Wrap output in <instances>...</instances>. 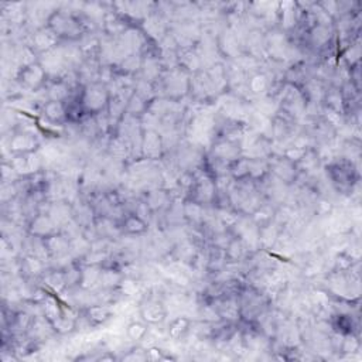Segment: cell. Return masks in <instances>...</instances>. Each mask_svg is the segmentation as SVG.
Instances as JSON below:
<instances>
[{"mask_svg": "<svg viewBox=\"0 0 362 362\" xmlns=\"http://www.w3.org/2000/svg\"><path fill=\"white\" fill-rule=\"evenodd\" d=\"M322 168L335 192L342 197L352 198L354 191L359 187L361 181L359 160H351L335 154L329 163L322 165Z\"/></svg>", "mask_w": 362, "mask_h": 362, "instance_id": "obj_1", "label": "cell"}, {"mask_svg": "<svg viewBox=\"0 0 362 362\" xmlns=\"http://www.w3.org/2000/svg\"><path fill=\"white\" fill-rule=\"evenodd\" d=\"M191 74L184 71L181 66L165 69L156 83L157 96H164L173 102H182L189 96Z\"/></svg>", "mask_w": 362, "mask_h": 362, "instance_id": "obj_2", "label": "cell"}, {"mask_svg": "<svg viewBox=\"0 0 362 362\" xmlns=\"http://www.w3.org/2000/svg\"><path fill=\"white\" fill-rule=\"evenodd\" d=\"M78 98L89 116H96L106 112L109 100L112 98V90L109 85L95 81L79 86Z\"/></svg>", "mask_w": 362, "mask_h": 362, "instance_id": "obj_3", "label": "cell"}, {"mask_svg": "<svg viewBox=\"0 0 362 362\" xmlns=\"http://www.w3.org/2000/svg\"><path fill=\"white\" fill-rule=\"evenodd\" d=\"M42 136L40 134L37 124L33 127L25 126H13L11 134L7 140V150L11 156H21L37 153L41 150Z\"/></svg>", "mask_w": 362, "mask_h": 362, "instance_id": "obj_4", "label": "cell"}, {"mask_svg": "<svg viewBox=\"0 0 362 362\" xmlns=\"http://www.w3.org/2000/svg\"><path fill=\"white\" fill-rule=\"evenodd\" d=\"M14 81L20 85L23 92L41 93L49 82L48 72L40 59H35L27 65L18 66L14 75Z\"/></svg>", "mask_w": 362, "mask_h": 362, "instance_id": "obj_5", "label": "cell"}, {"mask_svg": "<svg viewBox=\"0 0 362 362\" xmlns=\"http://www.w3.org/2000/svg\"><path fill=\"white\" fill-rule=\"evenodd\" d=\"M167 156V147L163 133L156 127H143L139 158L160 163Z\"/></svg>", "mask_w": 362, "mask_h": 362, "instance_id": "obj_6", "label": "cell"}, {"mask_svg": "<svg viewBox=\"0 0 362 362\" xmlns=\"http://www.w3.org/2000/svg\"><path fill=\"white\" fill-rule=\"evenodd\" d=\"M139 315L150 327L161 325L168 315V310L163 297H158V294L153 293L143 294L139 301Z\"/></svg>", "mask_w": 362, "mask_h": 362, "instance_id": "obj_7", "label": "cell"}, {"mask_svg": "<svg viewBox=\"0 0 362 362\" xmlns=\"http://www.w3.org/2000/svg\"><path fill=\"white\" fill-rule=\"evenodd\" d=\"M61 44V40L48 25L30 30V34L24 42V45H27L35 54L37 58L57 49Z\"/></svg>", "mask_w": 362, "mask_h": 362, "instance_id": "obj_8", "label": "cell"}, {"mask_svg": "<svg viewBox=\"0 0 362 362\" xmlns=\"http://www.w3.org/2000/svg\"><path fill=\"white\" fill-rule=\"evenodd\" d=\"M140 198L144 201V204L148 206L154 216L164 214L175 201L173 191L165 185L144 188L140 192Z\"/></svg>", "mask_w": 362, "mask_h": 362, "instance_id": "obj_9", "label": "cell"}, {"mask_svg": "<svg viewBox=\"0 0 362 362\" xmlns=\"http://www.w3.org/2000/svg\"><path fill=\"white\" fill-rule=\"evenodd\" d=\"M61 230V226L47 211H40L34 214L24 225V233L30 238L45 239L47 236Z\"/></svg>", "mask_w": 362, "mask_h": 362, "instance_id": "obj_10", "label": "cell"}, {"mask_svg": "<svg viewBox=\"0 0 362 362\" xmlns=\"http://www.w3.org/2000/svg\"><path fill=\"white\" fill-rule=\"evenodd\" d=\"M276 78L267 69L260 66L257 71H253L246 78V93L250 99H262L266 98L272 89V83Z\"/></svg>", "mask_w": 362, "mask_h": 362, "instance_id": "obj_11", "label": "cell"}, {"mask_svg": "<svg viewBox=\"0 0 362 362\" xmlns=\"http://www.w3.org/2000/svg\"><path fill=\"white\" fill-rule=\"evenodd\" d=\"M81 315L92 329V328L106 325L110 320H113L115 311L112 308V304L105 301H96L81 308Z\"/></svg>", "mask_w": 362, "mask_h": 362, "instance_id": "obj_12", "label": "cell"}, {"mask_svg": "<svg viewBox=\"0 0 362 362\" xmlns=\"http://www.w3.org/2000/svg\"><path fill=\"white\" fill-rule=\"evenodd\" d=\"M119 230L123 238H141L150 230V222L136 212H124L117 221Z\"/></svg>", "mask_w": 362, "mask_h": 362, "instance_id": "obj_13", "label": "cell"}, {"mask_svg": "<svg viewBox=\"0 0 362 362\" xmlns=\"http://www.w3.org/2000/svg\"><path fill=\"white\" fill-rule=\"evenodd\" d=\"M42 243L49 262L59 260L71 255V238L64 230H58L47 236L42 239Z\"/></svg>", "mask_w": 362, "mask_h": 362, "instance_id": "obj_14", "label": "cell"}, {"mask_svg": "<svg viewBox=\"0 0 362 362\" xmlns=\"http://www.w3.org/2000/svg\"><path fill=\"white\" fill-rule=\"evenodd\" d=\"M124 277L123 270L112 263L106 262L102 269H100V276H99V290L103 291H116Z\"/></svg>", "mask_w": 362, "mask_h": 362, "instance_id": "obj_15", "label": "cell"}, {"mask_svg": "<svg viewBox=\"0 0 362 362\" xmlns=\"http://www.w3.org/2000/svg\"><path fill=\"white\" fill-rule=\"evenodd\" d=\"M38 115L57 124H68L66 105L59 100H42L38 106Z\"/></svg>", "mask_w": 362, "mask_h": 362, "instance_id": "obj_16", "label": "cell"}, {"mask_svg": "<svg viewBox=\"0 0 362 362\" xmlns=\"http://www.w3.org/2000/svg\"><path fill=\"white\" fill-rule=\"evenodd\" d=\"M192 325L194 321L187 317V315H178L175 318H173L165 328V334L168 337V339L174 341V342H181L184 341L188 334L192 331Z\"/></svg>", "mask_w": 362, "mask_h": 362, "instance_id": "obj_17", "label": "cell"}, {"mask_svg": "<svg viewBox=\"0 0 362 362\" xmlns=\"http://www.w3.org/2000/svg\"><path fill=\"white\" fill-rule=\"evenodd\" d=\"M38 307H40L41 317H44L51 324L62 314L64 298L59 294H54V293L48 291L47 296L38 304Z\"/></svg>", "mask_w": 362, "mask_h": 362, "instance_id": "obj_18", "label": "cell"}, {"mask_svg": "<svg viewBox=\"0 0 362 362\" xmlns=\"http://www.w3.org/2000/svg\"><path fill=\"white\" fill-rule=\"evenodd\" d=\"M100 269H102L100 264L81 263V277H79L78 290H82V291H95V290H98L99 288Z\"/></svg>", "mask_w": 362, "mask_h": 362, "instance_id": "obj_19", "label": "cell"}, {"mask_svg": "<svg viewBox=\"0 0 362 362\" xmlns=\"http://www.w3.org/2000/svg\"><path fill=\"white\" fill-rule=\"evenodd\" d=\"M148 100H146L144 98H141L139 93H136L134 90L132 92V95L127 99V106H126V115L132 116V117H137L141 119L147 110H148Z\"/></svg>", "mask_w": 362, "mask_h": 362, "instance_id": "obj_20", "label": "cell"}, {"mask_svg": "<svg viewBox=\"0 0 362 362\" xmlns=\"http://www.w3.org/2000/svg\"><path fill=\"white\" fill-rule=\"evenodd\" d=\"M148 329H150V325L144 322L141 318L130 321L126 325V338L133 344H139L147 337Z\"/></svg>", "mask_w": 362, "mask_h": 362, "instance_id": "obj_21", "label": "cell"}, {"mask_svg": "<svg viewBox=\"0 0 362 362\" xmlns=\"http://www.w3.org/2000/svg\"><path fill=\"white\" fill-rule=\"evenodd\" d=\"M120 298H132L140 294L141 291V283L139 277H132V276H124L119 288L116 290Z\"/></svg>", "mask_w": 362, "mask_h": 362, "instance_id": "obj_22", "label": "cell"}, {"mask_svg": "<svg viewBox=\"0 0 362 362\" xmlns=\"http://www.w3.org/2000/svg\"><path fill=\"white\" fill-rule=\"evenodd\" d=\"M229 175L233 181L249 180V158L240 156L229 164Z\"/></svg>", "mask_w": 362, "mask_h": 362, "instance_id": "obj_23", "label": "cell"}, {"mask_svg": "<svg viewBox=\"0 0 362 362\" xmlns=\"http://www.w3.org/2000/svg\"><path fill=\"white\" fill-rule=\"evenodd\" d=\"M144 359L150 361V362H157V361H174L177 358L167 354L158 345H150V346L144 348Z\"/></svg>", "mask_w": 362, "mask_h": 362, "instance_id": "obj_24", "label": "cell"}]
</instances>
